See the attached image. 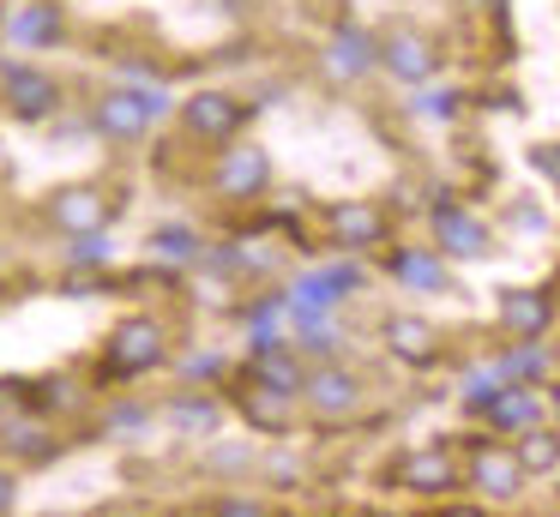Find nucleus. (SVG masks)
<instances>
[{"label": "nucleus", "instance_id": "obj_1", "mask_svg": "<svg viewBox=\"0 0 560 517\" xmlns=\"http://www.w3.org/2000/svg\"><path fill=\"white\" fill-rule=\"evenodd\" d=\"M170 115V96L163 91H139V84H127V91H109V96H97V108H91V127L103 132V139H121V144H133V139H145L151 132V120H163Z\"/></svg>", "mask_w": 560, "mask_h": 517}, {"label": "nucleus", "instance_id": "obj_2", "mask_svg": "<svg viewBox=\"0 0 560 517\" xmlns=\"http://www.w3.org/2000/svg\"><path fill=\"white\" fill-rule=\"evenodd\" d=\"M0 103L13 108L19 120H43V115L61 108V84L43 67H31V60H7V67H0Z\"/></svg>", "mask_w": 560, "mask_h": 517}, {"label": "nucleus", "instance_id": "obj_3", "mask_svg": "<svg viewBox=\"0 0 560 517\" xmlns=\"http://www.w3.org/2000/svg\"><path fill=\"white\" fill-rule=\"evenodd\" d=\"M175 115H182V127L194 132V139L223 144V139H235V127L247 120V103H235L230 91H194Z\"/></svg>", "mask_w": 560, "mask_h": 517}, {"label": "nucleus", "instance_id": "obj_4", "mask_svg": "<svg viewBox=\"0 0 560 517\" xmlns=\"http://www.w3.org/2000/svg\"><path fill=\"white\" fill-rule=\"evenodd\" d=\"M380 67L404 84H428L440 72V48L422 31H386L380 36Z\"/></svg>", "mask_w": 560, "mask_h": 517}, {"label": "nucleus", "instance_id": "obj_5", "mask_svg": "<svg viewBox=\"0 0 560 517\" xmlns=\"http://www.w3.org/2000/svg\"><path fill=\"white\" fill-rule=\"evenodd\" d=\"M163 361V325L151 319H127L109 343V373L115 379H133V373H151Z\"/></svg>", "mask_w": 560, "mask_h": 517}, {"label": "nucleus", "instance_id": "obj_6", "mask_svg": "<svg viewBox=\"0 0 560 517\" xmlns=\"http://www.w3.org/2000/svg\"><path fill=\"white\" fill-rule=\"evenodd\" d=\"M374 67H380V43H374V36L355 31V24H338L331 43H326V72H331V79L355 84L362 72H374Z\"/></svg>", "mask_w": 560, "mask_h": 517}, {"label": "nucleus", "instance_id": "obj_7", "mask_svg": "<svg viewBox=\"0 0 560 517\" xmlns=\"http://www.w3.org/2000/svg\"><path fill=\"white\" fill-rule=\"evenodd\" d=\"M271 180V163L259 144H235V151L218 156V192H230V199H254V192H266Z\"/></svg>", "mask_w": 560, "mask_h": 517}, {"label": "nucleus", "instance_id": "obj_8", "mask_svg": "<svg viewBox=\"0 0 560 517\" xmlns=\"http://www.w3.org/2000/svg\"><path fill=\"white\" fill-rule=\"evenodd\" d=\"M434 235H440V247L458 252V259H476V252H488V228L476 223L470 211H458L452 199L434 204Z\"/></svg>", "mask_w": 560, "mask_h": 517}, {"label": "nucleus", "instance_id": "obj_9", "mask_svg": "<svg viewBox=\"0 0 560 517\" xmlns=\"http://www.w3.org/2000/svg\"><path fill=\"white\" fill-rule=\"evenodd\" d=\"M302 391H307V403H314L319 415H350V409L362 403V385H355V373H343V367H319V373H307Z\"/></svg>", "mask_w": 560, "mask_h": 517}, {"label": "nucleus", "instance_id": "obj_10", "mask_svg": "<svg viewBox=\"0 0 560 517\" xmlns=\"http://www.w3.org/2000/svg\"><path fill=\"white\" fill-rule=\"evenodd\" d=\"M103 211H109V204H103L97 187H67V192H55V199H49V223L67 228V235H85V228H97Z\"/></svg>", "mask_w": 560, "mask_h": 517}, {"label": "nucleus", "instance_id": "obj_11", "mask_svg": "<svg viewBox=\"0 0 560 517\" xmlns=\"http://www.w3.org/2000/svg\"><path fill=\"white\" fill-rule=\"evenodd\" d=\"M247 379H259V385H271V391L295 397L307 373H302V361H295L283 343H259V349H254V361H247Z\"/></svg>", "mask_w": 560, "mask_h": 517}, {"label": "nucleus", "instance_id": "obj_12", "mask_svg": "<svg viewBox=\"0 0 560 517\" xmlns=\"http://www.w3.org/2000/svg\"><path fill=\"white\" fill-rule=\"evenodd\" d=\"M350 289H362V271H355V265H326V271L302 277L290 301H295V307H319V313H326L331 301H343Z\"/></svg>", "mask_w": 560, "mask_h": 517}, {"label": "nucleus", "instance_id": "obj_13", "mask_svg": "<svg viewBox=\"0 0 560 517\" xmlns=\"http://www.w3.org/2000/svg\"><path fill=\"white\" fill-rule=\"evenodd\" d=\"M331 235H338V247H374L380 235H386V216L374 211V204L350 199V204H331Z\"/></svg>", "mask_w": 560, "mask_h": 517}, {"label": "nucleus", "instance_id": "obj_14", "mask_svg": "<svg viewBox=\"0 0 560 517\" xmlns=\"http://www.w3.org/2000/svg\"><path fill=\"white\" fill-rule=\"evenodd\" d=\"M470 481L482 493H494V500H506V493H518V481H524V463H518V451H494V445H482V451L470 457Z\"/></svg>", "mask_w": 560, "mask_h": 517}, {"label": "nucleus", "instance_id": "obj_15", "mask_svg": "<svg viewBox=\"0 0 560 517\" xmlns=\"http://www.w3.org/2000/svg\"><path fill=\"white\" fill-rule=\"evenodd\" d=\"M61 36H67V19H61V7H49V0H31V7L13 12V43H25V48H55Z\"/></svg>", "mask_w": 560, "mask_h": 517}, {"label": "nucleus", "instance_id": "obj_16", "mask_svg": "<svg viewBox=\"0 0 560 517\" xmlns=\"http://www.w3.org/2000/svg\"><path fill=\"white\" fill-rule=\"evenodd\" d=\"M398 481L416 493H446V487H458V469H452L446 451H416L398 463Z\"/></svg>", "mask_w": 560, "mask_h": 517}, {"label": "nucleus", "instance_id": "obj_17", "mask_svg": "<svg viewBox=\"0 0 560 517\" xmlns=\"http://www.w3.org/2000/svg\"><path fill=\"white\" fill-rule=\"evenodd\" d=\"M235 403H242V415L254 421V427H266V433H278L283 421H290V397L271 391V385H259V379H247L242 391H235Z\"/></svg>", "mask_w": 560, "mask_h": 517}, {"label": "nucleus", "instance_id": "obj_18", "mask_svg": "<svg viewBox=\"0 0 560 517\" xmlns=\"http://www.w3.org/2000/svg\"><path fill=\"white\" fill-rule=\"evenodd\" d=\"M494 427H530L536 415H542V397L530 391V385H506V391H494V403L482 409Z\"/></svg>", "mask_w": 560, "mask_h": 517}, {"label": "nucleus", "instance_id": "obj_19", "mask_svg": "<svg viewBox=\"0 0 560 517\" xmlns=\"http://www.w3.org/2000/svg\"><path fill=\"white\" fill-rule=\"evenodd\" d=\"M500 319H506V331H518V337H542V325H548V295L512 289V295L500 301Z\"/></svg>", "mask_w": 560, "mask_h": 517}, {"label": "nucleus", "instance_id": "obj_20", "mask_svg": "<svg viewBox=\"0 0 560 517\" xmlns=\"http://www.w3.org/2000/svg\"><path fill=\"white\" fill-rule=\"evenodd\" d=\"M386 343H392V355H404L410 367H428V361H434V331H428L422 319H392Z\"/></svg>", "mask_w": 560, "mask_h": 517}, {"label": "nucleus", "instance_id": "obj_21", "mask_svg": "<svg viewBox=\"0 0 560 517\" xmlns=\"http://www.w3.org/2000/svg\"><path fill=\"white\" fill-rule=\"evenodd\" d=\"M392 271H398L404 277V283H416V289H440V283H446V265H440L434 259V252H392Z\"/></svg>", "mask_w": 560, "mask_h": 517}, {"label": "nucleus", "instance_id": "obj_22", "mask_svg": "<svg viewBox=\"0 0 560 517\" xmlns=\"http://www.w3.org/2000/svg\"><path fill=\"white\" fill-rule=\"evenodd\" d=\"M170 421L182 433H211L218 427V403H206V397H182V403L170 409Z\"/></svg>", "mask_w": 560, "mask_h": 517}, {"label": "nucleus", "instance_id": "obj_23", "mask_svg": "<svg viewBox=\"0 0 560 517\" xmlns=\"http://www.w3.org/2000/svg\"><path fill=\"white\" fill-rule=\"evenodd\" d=\"M518 463L524 469H555L560 463V433H524V445H518Z\"/></svg>", "mask_w": 560, "mask_h": 517}, {"label": "nucleus", "instance_id": "obj_24", "mask_svg": "<svg viewBox=\"0 0 560 517\" xmlns=\"http://www.w3.org/2000/svg\"><path fill=\"white\" fill-rule=\"evenodd\" d=\"M151 247H158L163 259H175V265H194L199 259V235H194V228H158Z\"/></svg>", "mask_w": 560, "mask_h": 517}, {"label": "nucleus", "instance_id": "obj_25", "mask_svg": "<svg viewBox=\"0 0 560 517\" xmlns=\"http://www.w3.org/2000/svg\"><path fill=\"white\" fill-rule=\"evenodd\" d=\"M536 373H548L542 349H512V355L500 361V379H536Z\"/></svg>", "mask_w": 560, "mask_h": 517}, {"label": "nucleus", "instance_id": "obj_26", "mask_svg": "<svg viewBox=\"0 0 560 517\" xmlns=\"http://www.w3.org/2000/svg\"><path fill=\"white\" fill-rule=\"evenodd\" d=\"M109 259V240L97 235V228H85V235H73V265H103Z\"/></svg>", "mask_w": 560, "mask_h": 517}, {"label": "nucleus", "instance_id": "obj_27", "mask_svg": "<svg viewBox=\"0 0 560 517\" xmlns=\"http://www.w3.org/2000/svg\"><path fill=\"white\" fill-rule=\"evenodd\" d=\"M458 103H464L458 91H428L416 108H422V115H434V120H452V115H458Z\"/></svg>", "mask_w": 560, "mask_h": 517}, {"label": "nucleus", "instance_id": "obj_28", "mask_svg": "<svg viewBox=\"0 0 560 517\" xmlns=\"http://www.w3.org/2000/svg\"><path fill=\"white\" fill-rule=\"evenodd\" d=\"M530 163L542 168L548 180H560V144H542V151H530Z\"/></svg>", "mask_w": 560, "mask_h": 517}, {"label": "nucleus", "instance_id": "obj_29", "mask_svg": "<svg viewBox=\"0 0 560 517\" xmlns=\"http://www.w3.org/2000/svg\"><path fill=\"white\" fill-rule=\"evenodd\" d=\"M182 373H194V379H206V373H218V355H194Z\"/></svg>", "mask_w": 560, "mask_h": 517}, {"label": "nucleus", "instance_id": "obj_30", "mask_svg": "<svg viewBox=\"0 0 560 517\" xmlns=\"http://www.w3.org/2000/svg\"><path fill=\"white\" fill-rule=\"evenodd\" d=\"M13 493H19V487H13V475H7V469H0V517L13 512Z\"/></svg>", "mask_w": 560, "mask_h": 517}, {"label": "nucleus", "instance_id": "obj_31", "mask_svg": "<svg viewBox=\"0 0 560 517\" xmlns=\"http://www.w3.org/2000/svg\"><path fill=\"white\" fill-rule=\"evenodd\" d=\"M13 409H19V385L7 379V385H0V415H13Z\"/></svg>", "mask_w": 560, "mask_h": 517}, {"label": "nucleus", "instance_id": "obj_32", "mask_svg": "<svg viewBox=\"0 0 560 517\" xmlns=\"http://www.w3.org/2000/svg\"><path fill=\"white\" fill-rule=\"evenodd\" d=\"M218 517H266V512H259V505H223Z\"/></svg>", "mask_w": 560, "mask_h": 517}, {"label": "nucleus", "instance_id": "obj_33", "mask_svg": "<svg viewBox=\"0 0 560 517\" xmlns=\"http://www.w3.org/2000/svg\"><path fill=\"white\" fill-rule=\"evenodd\" d=\"M476 7H488V12H500V7H506V0H476Z\"/></svg>", "mask_w": 560, "mask_h": 517}, {"label": "nucleus", "instance_id": "obj_34", "mask_svg": "<svg viewBox=\"0 0 560 517\" xmlns=\"http://www.w3.org/2000/svg\"><path fill=\"white\" fill-rule=\"evenodd\" d=\"M452 517H482V512H452Z\"/></svg>", "mask_w": 560, "mask_h": 517}, {"label": "nucleus", "instance_id": "obj_35", "mask_svg": "<svg viewBox=\"0 0 560 517\" xmlns=\"http://www.w3.org/2000/svg\"><path fill=\"white\" fill-rule=\"evenodd\" d=\"M555 409H560V385H555Z\"/></svg>", "mask_w": 560, "mask_h": 517}]
</instances>
